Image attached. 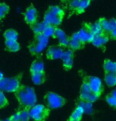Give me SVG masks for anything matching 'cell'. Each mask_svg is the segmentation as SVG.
I'll return each mask as SVG.
<instances>
[{"instance_id": "603a6c76", "label": "cell", "mask_w": 116, "mask_h": 121, "mask_svg": "<svg viewBox=\"0 0 116 121\" xmlns=\"http://www.w3.org/2000/svg\"><path fill=\"white\" fill-rule=\"evenodd\" d=\"M4 37H5V40H16L17 41L19 38V33L14 29H10L4 33Z\"/></svg>"}, {"instance_id": "44dd1931", "label": "cell", "mask_w": 116, "mask_h": 121, "mask_svg": "<svg viewBox=\"0 0 116 121\" xmlns=\"http://www.w3.org/2000/svg\"><path fill=\"white\" fill-rule=\"evenodd\" d=\"M5 47L10 52H16L20 49V45L16 40H5Z\"/></svg>"}, {"instance_id": "7402d4cb", "label": "cell", "mask_w": 116, "mask_h": 121, "mask_svg": "<svg viewBox=\"0 0 116 121\" xmlns=\"http://www.w3.org/2000/svg\"><path fill=\"white\" fill-rule=\"evenodd\" d=\"M32 81L35 85H41L45 81L44 72H35L31 73Z\"/></svg>"}, {"instance_id": "d6a6232c", "label": "cell", "mask_w": 116, "mask_h": 121, "mask_svg": "<svg viewBox=\"0 0 116 121\" xmlns=\"http://www.w3.org/2000/svg\"><path fill=\"white\" fill-rule=\"evenodd\" d=\"M6 104H7V99H6L5 94H4L3 91H2L0 93V104H1V107H4Z\"/></svg>"}, {"instance_id": "52a82bcc", "label": "cell", "mask_w": 116, "mask_h": 121, "mask_svg": "<svg viewBox=\"0 0 116 121\" xmlns=\"http://www.w3.org/2000/svg\"><path fill=\"white\" fill-rule=\"evenodd\" d=\"M77 33H78L79 40H81L83 44L92 42L93 38H94V35H93L92 33V32L90 31L88 23H85L83 27H82Z\"/></svg>"}, {"instance_id": "ffe728a7", "label": "cell", "mask_w": 116, "mask_h": 121, "mask_svg": "<svg viewBox=\"0 0 116 121\" xmlns=\"http://www.w3.org/2000/svg\"><path fill=\"white\" fill-rule=\"evenodd\" d=\"M45 65L41 59H36V60L32 63L30 70L31 73L35 72H44Z\"/></svg>"}, {"instance_id": "30bf717a", "label": "cell", "mask_w": 116, "mask_h": 121, "mask_svg": "<svg viewBox=\"0 0 116 121\" xmlns=\"http://www.w3.org/2000/svg\"><path fill=\"white\" fill-rule=\"evenodd\" d=\"M89 84L92 92L95 93H100L103 89V84L100 78L95 76H90L88 78V81H86Z\"/></svg>"}, {"instance_id": "8d00e7d4", "label": "cell", "mask_w": 116, "mask_h": 121, "mask_svg": "<svg viewBox=\"0 0 116 121\" xmlns=\"http://www.w3.org/2000/svg\"><path fill=\"white\" fill-rule=\"evenodd\" d=\"M109 36H110L111 39H115V40H116V29H113V30L109 33Z\"/></svg>"}, {"instance_id": "5bb4252c", "label": "cell", "mask_w": 116, "mask_h": 121, "mask_svg": "<svg viewBox=\"0 0 116 121\" xmlns=\"http://www.w3.org/2000/svg\"><path fill=\"white\" fill-rule=\"evenodd\" d=\"M92 93L93 92L90 87L89 84L87 82H84L83 83V85L81 86V89H80V95H79L80 99L82 100H84V101H88Z\"/></svg>"}, {"instance_id": "d6986e66", "label": "cell", "mask_w": 116, "mask_h": 121, "mask_svg": "<svg viewBox=\"0 0 116 121\" xmlns=\"http://www.w3.org/2000/svg\"><path fill=\"white\" fill-rule=\"evenodd\" d=\"M88 27H89L90 31L92 32V33L94 35V36H99V35H100V34L104 33L103 29L102 28L101 25L99 23V21L95 22V23L88 24Z\"/></svg>"}, {"instance_id": "f546056e", "label": "cell", "mask_w": 116, "mask_h": 121, "mask_svg": "<svg viewBox=\"0 0 116 121\" xmlns=\"http://www.w3.org/2000/svg\"><path fill=\"white\" fill-rule=\"evenodd\" d=\"M79 0H71L69 3V7L72 11H75L76 13L77 10L79 8Z\"/></svg>"}, {"instance_id": "4dcf8cb0", "label": "cell", "mask_w": 116, "mask_h": 121, "mask_svg": "<svg viewBox=\"0 0 116 121\" xmlns=\"http://www.w3.org/2000/svg\"><path fill=\"white\" fill-rule=\"evenodd\" d=\"M20 116H21L20 121H29V119H30L29 111L27 110H22L20 112Z\"/></svg>"}, {"instance_id": "277c9868", "label": "cell", "mask_w": 116, "mask_h": 121, "mask_svg": "<svg viewBox=\"0 0 116 121\" xmlns=\"http://www.w3.org/2000/svg\"><path fill=\"white\" fill-rule=\"evenodd\" d=\"M48 42H49L48 36H45L44 34H37L35 35L33 41L29 45V51L33 54H39L47 47Z\"/></svg>"}, {"instance_id": "d4e9b609", "label": "cell", "mask_w": 116, "mask_h": 121, "mask_svg": "<svg viewBox=\"0 0 116 121\" xmlns=\"http://www.w3.org/2000/svg\"><path fill=\"white\" fill-rule=\"evenodd\" d=\"M90 3H91V0H79V8H78V10H77L76 13H77V14L83 13L85 11L86 9L89 6Z\"/></svg>"}, {"instance_id": "484cf974", "label": "cell", "mask_w": 116, "mask_h": 121, "mask_svg": "<svg viewBox=\"0 0 116 121\" xmlns=\"http://www.w3.org/2000/svg\"><path fill=\"white\" fill-rule=\"evenodd\" d=\"M99 23H100L102 28H103L104 33L109 34L111 33V28H110V24H109V20H107L105 17H101L99 20Z\"/></svg>"}, {"instance_id": "e575fe53", "label": "cell", "mask_w": 116, "mask_h": 121, "mask_svg": "<svg viewBox=\"0 0 116 121\" xmlns=\"http://www.w3.org/2000/svg\"><path fill=\"white\" fill-rule=\"evenodd\" d=\"M99 93H93L92 94V96L90 97L89 100H88V101H90V102H92V103H93V102L96 101V100H98V98H99Z\"/></svg>"}, {"instance_id": "8992f818", "label": "cell", "mask_w": 116, "mask_h": 121, "mask_svg": "<svg viewBox=\"0 0 116 121\" xmlns=\"http://www.w3.org/2000/svg\"><path fill=\"white\" fill-rule=\"evenodd\" d=\"M46 102L49 108L56 109L60 108L65 104V100L57 93L49 92L46 95Z\"/></svg>"}, {"instance_id": "9c48e42d", "label": "cell", "mask_w": 116, "mask_h": 121, "mask_svg": "<svg viewBox=\"0 0 116 121\" xmlns=\"http://www.w3.org/2000/svg\"><path fill=\"white\" fill-rule=\"evenodd\" d=\"M64 52H65V51L62 49V48L53 45V46H51L47 50L46 56L49 59L56 60V59H59L62 58Z\"/></svg>"}, {"instance_id": "8fae6325", "label": "cell", "mask_w": 116, "mask_h": 121, "mask_svg": "<svg viewBox=\"0 0 116 121\" xmlns=\"http://www.w3.org/2000/svg\"><path fill=\"white\" fill-rule=\"evenodd\" d=\"M53 37L59 40V44H60V46H62V47H69V46L70 37H69V36L66 35V33L62 30V29L56 28Z\"/></svg>"}, {"instance_id": "83f0119b", "label": "cell", "mask_w": 116, "mask_h": 121, "mask_svg": "<svg viewBox=\"0 0 116 121\" xmlns=\"http://www.w3.org/2000/svg\"><path fill=\"white\" fill-rule=\"evenodd\" d=\"M56 29V27L51 26V25H49V26H47L46 29L45 30L44 33H43V34H44L45 36H48V37H49V36H53L54 33H55Z\"/></svg>"}, {"instance_id": "d590c367", "label": "cell", "mask_w": 116, "mask_h": 121, "mask_svg": "<svg viewBox=\"0 0 116 121\" xmlns=\"http://www.w3.org/2000/svg\"><path fill=\"white\" fill-rule=\"evenodd\" d=\"M10 119L11 120V121H20V119H21V116H20V112H18L14 113Z\"/></svg>"}, {"instance_id": "ac0fdd59", "label": "cell", "mask_w": 116, "mask_h": 121, "mask_svg": "<svg viewBox=\"0 0 116 121\" xmlns=\"http://www.w3.org/2000/svg\"><path fill=\"white\" fill-rule=\"evenodd\" d=\"M103 68L106 74H116V62L106 59L103 63Z\"/></svg>"}, {"instance_id": "ba28073f", "label": "cell", "mask_w": 116, "mask_h": 121, "mask_svg": "<svg viewBox=\"0 0 116 121\" xmlns=\"http://www.w3.org/2000/svg\"><path fill=\"white\" fill-rule=\"evenodd\" d=\"M37 11L33 5L29 6L26 8V12L24 13V20L27 24L33 26L37 22Z\"/></svg>"}, {"instance_id": "74e56055", "label": "cell", "mask_w": 116, "mask_h": 121, "mask_svg": "<svg viewBox=\"0 0 116 121\" xmlns=\"http://www.w3.org/2000/svg\"><path fill=\"white\" fill-rule=\"evenodd\" d=\"M111 94L112 95V96H114V97H116V87H115V90H114L112 91V92H111Z\"/></svg>"}, {"instance_id": "3957f363", "label": "cell", "mask_w": 116, "mask_h": 121, "mask_svg": "<svg viewBox=\"0 0 116 121\" xmlns=\"http://www.w3.org/2000/svg\"><path fill=\"white\" fill-rule=\"evenodd\" d=\"M20 80H21V76L4 78L0 80V88L2 91L5 92H18V90L20 89Z\"/></svg>"}, {"instance_id": "e0dca14e", "label": "cell", "mask_w": 116, "mask_h": 121, "mask_svg": "<svg viewBox=\"0 0 116 121\" xmlns=\"http://www.w3.org/2000/svg\"><path fill=\"white\" fill-rule=\"evenodd\" d=\"M48 26H49V24H47L46 22L43 20L42 22H37L35 24L31 26V29H32V30L33 31V33H35V35H37V34H43Z\"/></svg>"}, {"instance_id": "ab89813d", "label": "cell", "mask_w": 116, "mask_h": 121, "mask_svg": "<svg viewBox=\"0 0 116 121\" xmlns=\"http://www.w3.org/2000/svg\"><path fill=\"white\" fill-rule=\"evenodd\" d=\"M2 121H11V120H10V119H6V120H3Z\"/></svg>"}, {"instance_id": "5b68a950", "label": "cell", "mask_w": 116, "mask_h": 121, "mask_svg": "<svg viewBox=\"0 0 116 121\" xmlns=\"http://www.w3.org/2000/svg\"><path fill=\"white\" fill-rule=\"evenodd\" d=\"M29 113L30 119L34 121H43L46 117L48 110L46 107L43 104H35L29 109Z\"/></svg>"}, {"instance_id": "2e32d148", "label": "cell", "mask_w": 116, "mask_h": 121, "mask_svg": "<svg viewBox=\"0 0 116 121\" xmlns=\"http://www.w3.org/2000/svg\"><path fill=\"white\" fill-rule=\"evenodd\" d=\"M83 43L79 40L78 33H74L69 40V48H71V50H79L83 47Z\"/></svg>"}, {"instance_id": "60d3db41", "label": "cell", "mask_w": 116, "mask_h": 121, "mask_svg": "<svg viewBox=\"0 0 116 121\" xmlns=\"http://www.w3.org/2000/svg\"><path fill=\"white\" fill-rule=\"evenodd\" d=\"M79 121H80V120H79Z\"/></svg>"}, {"instance_id": "f1b7e54d", "label": "cell", "mask_w": 116, "mask_h": 121, "mask_svg": "<svg viewBox=\"0 0 116 121\" xmlns=\"http://www.w3.org/2000/svg\"><path fill=\"white\" fill-rule=\"evenodd\" d=\"M84 113H86V114H92L93 112L92 103V102H90V101H84Z\"/></svg>"}, {"instance_id": "6da1fadb", "label": "cell", "mask_w": 116, "mask_h": 121, "mask_svg": "<svg viewBox=\"0 0 116 121\" xmlns=\"http://www.w3.org/2000/svg\"><path fill=\"white\" fill-rule=\"evenodd\" d=\"M19 103L25 108H30L37 104V95L34 90L29 86H22L17 92Z\"/></svg>"}, {"instance_id": "f35d334b", "label": "cell", "mask_w": 116, "mask_h": 121, "mask_svg": "<svg viewBox=\"0 0 116 121\" xmlns=\"http://www.w3.org/2000/svg\"><path fill=\"white\" fill-rule=\"evenodd\" d=\"M71 0H60V2L62 3H69Z\"/></svg>"}, {"instance_id": "4fadbf2b", "label": "cell", "mask_w": 116, "mask_h": 121, "mask_svg": "<svg viewBox=\"0 0 116 121\" xmlns=\"http://www.w3.org/2000/svg\"><path fill=\"white\" fill-rule=\"evenodd\" d=\"M61 59H62L64 67L67 68V69H70L73 65V52H72V50L69 49L65 51Z\"/></svg>"}, {"instance_id": "7c38bea8", "label": "cell", "mask_w": 116, "mask_h": 121, "mask_svg": "<svg viewBox=\"0 0 116 121\" xmlns=\"http://www.w3.org/2000/svg\"><path fill=\"white\" fill-rule=\"evenodd\" d=\"M84 101L81 100L78 104V105L76 108V109L72 112L71 116H70L69 121H79L82 118V116L84 113Z\"/></svg>"}, {"instance_id": "836d02e7", "label": "cell", "mask_w": 116, "mask_h": 121, "mask_svg": "<svg viewBox=\"0 0 116 121\" xmlns=\"http://www.w3.org/2000/svg\"><path fill=\"white\" fill-rule=\"evenodd\" d=\"M109 24H110V28H111V32L113 29H116V18H111L109 20Z\"/></svg>"}, {"instance_id": "1f68e13d", "label": "cell", "mask_w": 116, "mask_h": 121, "mask_svg": "<svg viewBox=\"0 0 116 121\" xmlns=\"http://www.w3.org/2000/svg\"><path fill=\"white\" fill-rule=\"evenodd\" d=\"M106 100H107V104H109V105L116 108V97H114V96L110 94L109 96L107 97Z\"/></svg>"}, {"instance_id": "7a4b0ae2", "label": "cell", "mask_w": 116, "mask_h": 121, "mask_svg": "<svg viewBox=\"0 0 116 121\" xmlns=\"http://www.w3.org/2000/svg\"><path fill=\"white\" fill-rule=\"evenodd\" d=\"M65 17V11L58 6H49L44 15V21L47 24L57 27L62 23Z\"/></svg>"}, {"instance_id": "4316f807", "label": "cell", "mask_w": 116, "mask_h": 121, "mask_svg": "<svg viewBox=\"0 0 116 121\" xmlns=\"http://www.w3.org/2000/svg\"><path fill=\"white\" fill-rule=\"evenodd\" d=\"M10 11V6L5 3H2L0 5V18L3 20L5 16Z\"/></svg>"}, {"instance_id": "cb8c5ba5", "label": "cell", "mask_w": 116, "mask_h": 121, "mask_svg": "<svg viewBox=\"0 0 116 121\" xmlns=\"http://www.w3.org/2000/svg\"><path fill=\"white\" fill-rule=\"evenodd\" d=\"M106 84L110 87L116 86V74H106L104 77Z\"/></svg>"}, {"instance_id": "9a60e30c", "label": "cell", "mask_w": 116, "mask_h": 121, "mask_svg": "<svg viewBox=\"0 0 116 121\" xmlns=\"http://www.w3.org/2000/svg\"><path fill=\"white\" fill-rule=\"evenodd\" d=\"M108 40H109V34L104 33L99 36H94L92 44L97 48H101L104 46L108 42Z\"/></svg>"}]
</instances>
